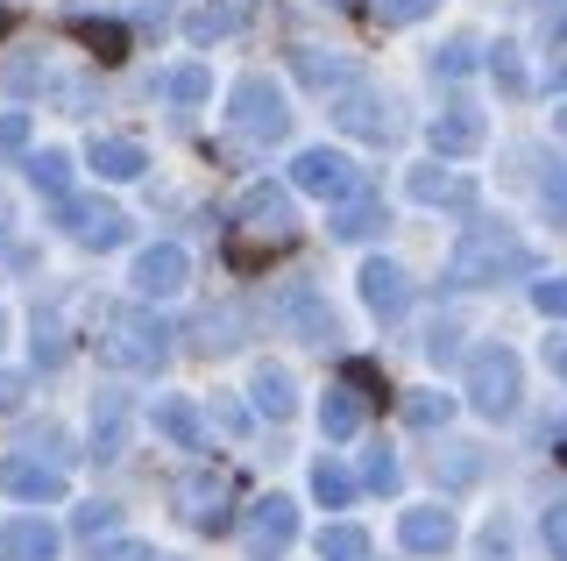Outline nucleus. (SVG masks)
I'll return each mask as SVG.
<instances>
[{
	"label": "nucleus",
	"mask_w": 567,
	"mask_h": 561,
	"mask_svg": "<svg viewBox=\"0 0 567 561\" xmlns=\"http://www.w3.org/2000/svg\"><path fill=\"white\" fill-rule=\"evenodd\" d=\"M383 14H390V22H425L433 0H383Z\"/></svg>",
	"instance_id": "obj_45"
},
{
	"label": "nucleus",
	"mask_w": 567,
	"mask_h": 561,
	"mask_svg": "<svg viewBox=\"0 0 567 561\" xmlns=\"http://www.w3.org/2000/svg\"><path fill=\"white\" fill-rule=\"evenodd\" d=\"M64 356H71V341H64V320H43V313H35V363H43V370H58Z\"/></svg>",
	"instance_id": "obj_32"
},
{
	"label": "nucleus",
	"mask_w": 567,
	"mask_h": 561,
	"mask_svg": "<svg viewBox=\"0 0 567 561\" xmlns=\"http://www.w3.org/2000/svg\"><path fill=\"white\" fill-rule=\"evenodd\" d=\"M29 150V114H0V156H22Z\"/></svg>",
	"instance_id": "obj_43"
},
{
	"label": "nucleus",
	"mask_w": 567,
	"mask_h": 561,
	"mask_svg": "<svg viewBox=\"0 0 567 561\" xmlns=\"http://www.w3.org/2000/svg\"><path fill=\"white\" fill-rule=\"evenodd\" d=\"M199 348H206V356H213V348H241V320H235V313H206V320H199Z\"/></svg>",
	"instance_id": "obj_31"
},
{
	"label": "nucleus",
	"mask_w": 567,
	"mask_h": 561,
	"mask_svg": "<svg viewBox=\"0 0 567 561\" xmlns=\"http://www.w3.org/2000/svg\"><path fill=\"white\" fill-rule=\"evenodd\" d=\"M277 313H284V320H291V327H298V335H306L312 348L341 341V327H333V306L319 299V285H312V277H291V285H284V299H277Z\"/></svg>",
	"instance_id": "obj_9"
},
{
	"label": "nucleus",
	"mask_w": 567,
	"mask_h": 561,
	"mask_svg": "<svg viewBox=\"0 0 567 561\" xmlns=\"http://www.w3.org/2000/svg\"><path fill=\"white\" fill-rule=\"evenodd\" d=\"M100 363L106 370H128V377H150L171 363V327L150 313V299L100 306Z\"/></svg>",
	"instance_id": "obj_2"
},
{
	"label": "nucleus",
	"mask_w": 567,
	"mask_h": 561,
	"mask_svg": "<svg viewBox=\"0 0 567 561\" xmlns=\"http://www.w3.org/2000/svg\"><path fill=\"white\" fill-rule=\"evenodd\" d=\"M532 306H539L546 320H567V277H546V285H532Z\"/></svg>",
	"instance_id": "obj_41"
},
{
	"label": "nucleus",
	"mask_w": 567,
	"mask_h": 561,
	"mask_svg": "<svg viewBox=\"0 0 567 561\" xmlns=\"http://www.w3.org/2000/svg\"><path fill=\"white\" fill-rule=\"evenodd\" d=\"M483 477V448H447V483H475Z\"/></svg>",
	"instance_id": "obj_42"
},
{
	"label": "nucleus",
	"mask_w": 567,
	"mask_h": 561,
	"mask_svg": "<svg viewBox=\"0 0 567 561\" xmlns=\"http://www.w3.org/2000/svg\"><path fill=\"white\" fill-rule=\"evenodd\" d=\"M85 156H93V171H100L106 185H128V178L150 171V156H142L135 143H121V135H93V150H85Z\"/></svg>",
	"instance_id": "obj_22"
},
{
	"label": "nucleus",
	"mask_w": 567,
	"mask_h": 561,
	"mask_svg": "<svg viewBox=\"0 0 567 561\" xmlns=\"http://www.w3.org/2000/svg\"><path fill=\"white\" fill-rule=\"evenodd\" d=\"M248 398H256V412H270V419H291L298 412V384H291V370H277V363H256Z\"/></svg>",
	"instance_id": "obj_23"
},
{
	"label": "nucleus",
	"mask_w": 567,
	"mask_h": 561,
	"mask_svg": "<svg viewBox=\"0 0 567 561\" xmlns=\"http://www.w3.org/2000/svg\"><path fill=\"white\" fill-rule=\"evenodd\" d=\"M241 540H248V561H284L291 554V540H298V504L291 498H256L248 504V526H241Z\"/></svg>",
	"instance_id": "obj_7"
},
{
	"label": "nucleus",
	"mask_w": 567,
	"mask_h": 561,
	"mask_svg": "<svg viewBox=\"0 0 567 561\" xmlns=\"http://www.w3.org/2000/svg\"><path fill=\"white\" fill-rule=\"evenodd\" d=\"M235 29V8H192L185 14V37L192 43H213V37H227Z\"/></svg>",
	"instance_id": "obj_33"
},
{
	"label": "nucleus",
	"mask_w": 567,
	"mask_h": 561,
	"mask_svg": "<svg viewBox=\"0 0 567 561\" xmlns=\"http://www.w3.org/2000/svg\"><path fill=\"white\" fill-rule=\"evenodd\" d=\"M58 227L79 249H121L128 242V214L114 200H58Z\"/></svg>",
	"instance_id": "obj_6"
},
{
	"label": "nucleus",
	"mask_w": 567,
	"mask_h": 561,
	"mask_svg": "<svg viewBox=\"0 0 567 561\" xmlns=\"http://www.w3.org/2000/svg\"><path fill=\"white\" fill-rule=\"evenodd\" d=\"M518 398H525L518 356H511L504 341L475 348V356H468V406L483 412V419H511V412H518Z\"/></svg>",
	"instance_id": "obj_3"
},
{
	"label": "nucleus",
	"mask_w": 567,
	"mask_h": 561,
	"mask_svg": "<svg viewBox=\"0 0 567 561\" xmlns=\"http://www.w3.org/2000/svg\"><path fill=\"white\" fill-rule=\"evenodd\" d=\"M291 192H312V200H327V206H341V200H354L362 192V171L348 164L341 150H298L291 156Z\"/></svg>",
	"instance_id": "obj_5"
},
{
	"label": "nucleus",
	"mask_w": 567,
	"mask_h": 561,
	"mask_svg": "<svg viewBox=\"0 0 567 561\" xmlns=\"http://www.w3.org/2000/svg\"><path fill=\"white\" fill-rule=\"evenodd\" d=\"M398 540L412 554H447L454 548V512H440V504H412V512L398 519Z\"/></svg>",
	"instance_id": "obj_17"
},
{
	"label": "nucleus",
	"mask_w": 567,
	"mask_h": 561,
	"mask_svg": "<svg viewBox=\"0 0 567 561\" xmlns=\"http://www.w3.org/2000/svg\"><path fill=\"white\" fill-rule=\"evenodd\" d=\"M554 129H560V135H567V108H554Z\"/></svg>",
	"instance_id": "obj_48"
},
{
	"label": "nucleus",
	"mask_w": 567,
	"mask_h": 561,
	"mask_svg": "<svg viewBox=\"0 0 567 561\" xmlns=\"http://www.w3.org/2000/svg\"><path fill=\"white\" fill-rule=\"evenodd\" d=\"M362 483H369V490H398V483H404L398 455H390V448H369V469H362Z\"/></svg>",
	"instance_id": "obj_38"
},
{
	"label": "nucleus",
	"mask_w": 567,
	"mask_h": 561,
	"mask_svg": "<svg viewBox=\"0 0 567 561\" xmlns=\"http://www.w3.org/2000/svg\"><path fill=\"white\" fill-rule=\"evenodd\" d=\"M546 8H554V14H560V8H567V0H546Z\"/></svg>",
	"instance_id": "obj_49"
},
{
	"label": "nucleus",
	"mask_w": 567,
	"mask_h": 561,
	"mask_svg": "<svg viewBox=\"0 0 567 561\" xmlns=\"http://www.w3.org/2000/svg\"><path fill=\"white\" fill-rule=\"evenodd\" d=\"M291 64H298V79H306V85H319V93H348V85H354V64H348V58H333V50L298 43V50H291Z\"/></svg>",
	"instance_id": "obj_21"
},
{
	"label": "nucleus",
	"mask_w": 567,
	"mask_h": 561,
	"mask_svg": "<svg viewBox=\"0 0 567 561\" xmlns=\"http://www.w3.org/2000/svg\"><path fill=\"white\" fill-rule=\"evenodd\" d=\"M0 561H58V526L50 519H0Z\"/></svg>",
	"instance_id": "obj_16"
},
{
	"label": "nucleus",
	"mask_w": 567,
	"mask_h": 561,
	"mask_svg": "<svg viewBox=\"0 0 567 561\" xmlns=\"http://www.w3.org/2000/svg\"><path fill=\"white\" fill-rule=\"evenodd\" d=\"M483 135H489V121L475 108H447V114H433L425 143H433V156H468V150H483Z\"/></svg>",
	"instance_id": "obj_15"
},
{
	"label": "nucleus",
	"mask_w": 567,
	"mask_h": 561,
	"mask_svg": "<svg viewBox=\"0 0 567 561\" xmlns=\"http://www.w3.org/2000/svg\"><path fill=\"white\" fill-rule=\"evenodd\" d=\"M539 540H546V554H554V561H567V498H554V504H546V519H539Z\"/></svg>",
	"instance_id": "obj_37"
},
{
	"label": "nucleus",
	"mask_w": 567,
	"mask_h": 561,
	"mask_svg": "<svg viewBox=\"0 0 567 561\" xmlns=\"http://www.w3.org/2000/svg\"><path fill=\"white\" fill-rule=\"evenodd\" d=\"M35 79H43V64H35V50H14V64L0 72V85H8V93H35Z\"/></svg>",
	"instance_id": "obj_39"
},
{
	"label": "nucleus",
	"mask_w": 567,
	"mask_h": 561,
	"mask_svg": "<svg viewBox=\"0 0 567 561\" xmlns=\"http://www.w3.org/2000/svg\"><path fill=\"white\" fill-rule=\"evenodd\" d=\"M362 306L377 313V320H404V306H412V277H404L398 263L369 256L362 263Z\"/></svg>",
	"instance_id": "obj_13"
},
{
	"label": "nucleus",
	"mask_w": 567,
	"mask_h": 561,
	"mask_svg": "<svg viewBox=\"0 0 567 561\" xmlns=\"http://www.w3.org/2000/svg\"><path fill=\"white\" fill-rule=\"evenodd\" d=\"M164 93L177 100V108H206V100H213V72H206V64H177Z\"/></svg>",
	"instance_id": "obj_29"
},
{
	"label": "nucleus",
	"mask_w": 567,
	"mask_h": 561,
	"mask_svg": "<svg viewBox=\"0 0 567 561\" xmlns=\"http://www.w3.org/2000/svg\"><path fill=\"white\" fill-rule=\"evenodd\" d=\"M319 434H327V441H354V434H362V398L348 391H327V406H319Z\"/></svg>",
	"instance_id": "obj_25"
},
{
	"label": "nucleus",
	"mask_w": 567,
	"mask_h": 561,
	"mask_svg": "<svg viewBox=\"0 0 567 561\" xmlns=\"http://www.w3.org/2000/svg\"><path fill=\"white\" fill-rule=\"evenodd\" d=\"M213 398H220V406H213V412H220V427L227 434H248V412L235 406V398H227V391H213Z\"/></svg>",
	"instance_id": "obj_46"
},
{
	"label": "nucleus",
	"mask_w": 567,
	"mask_h": 561,
	"mask_svg": "<svg viewBox=\"0 0 567 561\" xmlns=\"http://www.w3.org/2000/svg\"><path fill=\"white\" fill-rule=\"evenodd\" d=\"M333 129L354 135V143H390V100L348 85V93H333Z\"/></svg>",
	"instance_id": "obj_11"
},
{
	"label": "nucleus",
	"mask_w": 567,
	"mask_h": 561,
	"mask_svg": "<svg viewBox=\"0 0 567 561\" xmlns=\"http://www.w3.org/2000/svg\"><path fill=\"white\" fill-rule=\"evenodd\" d=\"M85 561H156V548H150V540H106V548L93 540V554H85Z\"/></svg>",
	"instance_id": "obj_40"
},
{
	"label": "nucleus",
	"mask_w": 567,
	"mask_h": 561,
	"mask_svg": "<svg viewBox=\"0 0 567 561\" xmlns=\"http://www.w3.org/2000/svg\"><path fill=\"white\" fill-rule=\"evenodd\" d=\"M489 72H496V85H504V93H525V64H518V43H496L489 50Z\"/></svg>",
	"instance_id": "obj_34"
},
{
	"label": "nucleus",
	"mask_w": 567,
	"mask_h": 561,
	"mask_svg": "<svg viewBox=\"0 0 567 561\" xmlns=\"http://www.w3.org/2000/svg\"><path fill=\"white\" fill-rule=\"evenodd\" d=\"M546 370L567 384V335H546Z\"/></svg>",
	"instance_id": "obj_47"
},
{
	"label": "nucleus",
	"mask_w": 567,
	"mask_h": 561,
	"mask_svg": "<svg viewBox=\"0 0 567 561\" xmlns=\"http://www.w3.org/2000/svg\"><path fill=\"white\" fill-rule=\"evenodd\" d=\"M235 221L256 227V235H270V242H291L298 235V206H291V192H284V185H248L241 206H235Z\"/></svg>",
	"instance_id": "obj_10"
},
{
	"label": "nucleus",
	"mask_w": 567,
	"mask_h": 561,
	"mask_svg": "<svg viewBox=\"0 0 567 561\" xmlns=\"http://www.w3.org/2000/svg\"><path fill=\"white\" fill-rule=\"evenodd\" d=\"M71 526H79V533L85 540H100V533H114V526H121V504H79V512H71Z\"/></svg>",
	"instance_id": "obj_36"
},
{
	"label": "nucleus",
	"mask_w": 567,
	"mask_h": 561,
	"mask_svg": "<svg viewBox=\"0 0 567 561\" xmlns=\"http://www.w3.org/2000/svg\"><path fill=\"white\" fill-rule=\"evenodd\" d=\"M171 504L185 512V526H199V533H213V526L227 519V477H220V469H192V477L171 490Z\"/></svg>",
	"instance_id": "obj_12"
},
{
	"label": "nucleus",
	"mask_w": 567,
	"mask_h": 561,
	"mask_svg": "<svg viewBox=\"0 0 567 561\" xmlns=\"http://www.w3.org/2000/svg\"><path fill=\"white\" fill-rule=\"evenodd\" d=\"M0 490L22 498V504H58L64 498V469L29 462V455H8V462H0Z\"/></svg>",
	"instance_id": "obj_14"
},
{
	"label": "nucleus",
	"mask_w": 567,
	"mask_h": 561,
	"mask_svg": "<svg viewBox=\"0 0 567 561\" xmlns=\"http://www.w3.org/2000/svg\"><path fill=\"white\" fill-rule=\"evenodd\" d=\"M22 398H29V377L22 370H0V412H14Z\"/></svg>",
	"instance_id": "obj_44"
},
{
	"label": "nucleus",
	"mask_w": 567,
	"mask_h": 561,
	"mask_svg": "<svg viewBox=\"0 0 567 561\" xmlns=\"http://www.w3.org/2000/svg\"><path fill=\"white\" fill-rule=\"evenodd\" d=\"M150 427L164 434L171 448H199V441H206L199 406H192V398H156V406H150Z\"/></svg>",
	"instance_id": "obj_20"
},
{
	"label": "nucleus",
	"mask_w": 567,
	"mask_h": 561,
	"mask_svg": "<svg viewBox=\"0 0 567 561\" xmlns=\"http://www.w3.org/2000/svg\"><path fill=\"white\" fill-rule=\"evenodd\" d=\"M447 412H454L447 391H412L404 398V427H447Z\"/></svg>",
	"instance_id": "obj_30"
},
{
	"label": "nucleus",
	"mask_w": 567,
	"mask_h": 561,
	"mask_svg": "<svg viewBox=\"0 0 567 561\" xmlns=\"http://www.w3.org/2000/svg\"><path fill=\"white\" fill-rule=\"evenodd\" d=\"M128 455V398L106 391L93 406V462H121Z\"/></svg>",
	"instance_id": "obj_18"
},
{
	"label": "nucleus",
	"mask_w": 567,
	"mask_h": 561,
	"mask_svg": "<svg viewBox=\"0 0 567 561\" xmlns=\"http://www.w3.org/2000/svg\"><path fill=\"white\" fill-rule=\"evenodd\" d=\"M227 108H235V129H241V135H256V143H284V135H291V108H284V93L270 85V72L235 79Z\"/></svg>",
	"instance_id": "obj_4"
},
{
	"label": "nucleus",
	"mask_w": 567,
	"mask_h": 561,
	"mask_svg": "<svg viewBox=\"0 0 567 561\" xmlns=\"http://www.w3.org/2000/svg\"><path fill=\"white\" fill-rule=\"evenodd\" d=\"M433 72H440V79H468V72H475V43L454 37L447 50H433Z\"/></svg>",
	"instance_id": "obj_35"
},
{
	"label": "nucleus",
	"mask_w": 567,
	"mask_h": 561,
	"mask_svg": "<svg viewBox=\"0 0 567 561\" xmlns=\"http://www.w3.org/2000/svg\"><path fill=\"white\" fill-rule=\"evenodd\" d=\"M185 277H192V256L185 249H177V242H156V249H142L135 256V277H128V285H135V299H177V292H185Z\"/></svg>",
	"instance_id": "obj_8"
},
{
	"label": "nucleus",
	"mask_w": 567,
	"mask_h": 561,
	"mask_svg": "<svg viewBox=\"0 0 567 561\" xmlns=\"http://www.w3.org/2000/svg\"><path fill=\"white\" fill-rule=\"evenodd\" d=\"M412 200L419 206H454V214H461V206H475V185L454 178V171H440V164H419L412 171Z\"/></svg>",
	"instance_id": "obj_19"
},
{
	"label": "nucleus",
	"mask_w": 567,
	"mask_h": 561,
	"mask_svg": "<svg viewBox=\"0 0 567 561\" xmlns=\"http://www.w3.org/2000/svg\"><path fill=\"white\" fill-rule=\"evenodd\" d=\"M525 271H532V249H525L518 227H504V221L461 227V242H454V256H447V277H454V285H468V292L511 285V277H525Z\"/></svg>",
	"instance_id": "obj_1"
},
{
	"label": "nucleus",
	"mask_w": 567,
	"mask_h": 561,
	"mask_svg": "<svg viewBox=\"0 0 567 561\" xmlns=\"http://www.w3.org/2000/svg\"><path fill=\"white\" fill-rule=\"evenodd\" d=\"M312 554L319 561H362L369 554V533H362V526H327V533L312 540Z\"/></svg>",
	"instance_id": "obj_28"
},
{
	"label": "nucleus",
	"mask_w": 567,
	"mask_h": 561,
	"mask_svg": "<svg viewBox=\"0 0 567 561\" xmlns=\"http://www.w3.org/2000/svg\"><path fill=\"white\" fill-rule=\"evenodd\" d=\"M312 498H319V504H333V512H341V504L354 498V477H348L341 462H333V455H319V462H312Z\"/></svg>",
	"instance_id": "obj_27"
},
{
	"label": "nucleus",
	"mask_w": 567,
	"mask_h": 561,
	"mask_svg": "<svg viewBox=\"0 0 567 561\" xmlns=\"http://www.w3.org/2000/svg\"><path fill=\"white\" fill-rule=\"evenodd\" d=\"M560 441H567V419H560Z\"/></svg>",
	"instance_id": "obj_50"
},
{
	"label": "nucleus",
	"mask_w": 567,
	"mask_h": 561,
	"mask_svg": "<svg viewBox=\"0 0 567 561\" xmlns=\"http://www.w3.org/2000/svg\"><path fill=\"white\" fill-rule=\"evenodd\" d=\"M333 235H341V242H369V235H383V200H369V192L341 200V214H333Z\"/></svg>",
	"instance_id": "obj_24"
},
{
	"label": "nucleus",
	"mask_w": 567,
	"mask_h": 561,
	"mask_svg": "<svg viewBox=\"0 0 567 561\" xmlns=\"http://www.w3.org/2000/svg\"><path fill=\"white\" fill-rule=\"evenodd\" d=\"M29 185L43 192L50 206L71 200V156H64V150H35V156H29Z\"/></svg>",
	"instance_id": "obj_26"
}]
</instances>
